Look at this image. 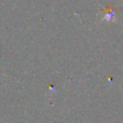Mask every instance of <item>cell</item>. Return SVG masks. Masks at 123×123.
<instances>
[{"label": "cell", "instance_id": "1", "mask_svg": "<svg viewBox=\"0 0 123 123\" xmlns=\"http://www.w3.org/2000/svg\"><path fill=\"white\" fill-rule=\"evenodd\" d=\"M115 10L113 9V7H108L105 10H103V13H102V20H106V21H112L115 18Z\"/></svg>", "mask_w": 123, "mask_h": 123}]
</instances>
